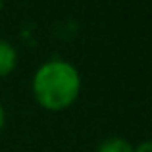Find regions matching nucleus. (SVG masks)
Returning <instances> with one entry per match:
<instances>
[{"instance_id": "nucleus-1", "label": "nucleus", "mask_w": 152, "mask_h": 152, "mask_svg": "<svg viewBox=\"0 0 152 152\" xmlns=\"http://www.w3.org/2000/svg\"><path fill=\"white\" fill-rule=\"evenodd\" d=\"M81 77L71 64L52 60L37 69L33 77V93L37 102L50 112L69 108L79 96Z\"/></svg>"}, {"instance_id": "nucleus-2", "label": "nucleus", "mask_w": 152, "mask_h": 152, "mask_svg": "<svg viewBox=\"0 0 152 152\" xmlns=\"http://www.w3.org/2000/svg\"><path fill=\"white\" fill-rule=\"evenodd\" d=\"M18 64V54H15L14 46L8 41L0 39V77H6L8 73H12Z\"/></svg>"}, {"instance_id": "nucleus-3", "label": "nucleus", "mask_w": 152, "mask_h": 152, "mask_svg": "<svg viewBox=\"0 0 152 152\" xmlns=\"http://www.w3.org/2000/svg\"><path fill=\"white\" fill-rule=\"evenodd\" d=\"M96 152H135V148L121 137H110L98 146Z\"/></svg>"}, {"instance_id": "nucleus-4", "label": "nucleus", "mask_w": 152, "mask_h": 152, "mask_svg": "<svg viewBox=\"0 0 152 152\" xmlns=\"http://www.w3.org/2000/svg\"><path fill=\"white\" fill-rule=\"evenodd\" d=\"M135 152H152V141H148V142H142V145H139Z\"/></svg>"}, {"instance_id": "nucleus-5", "label": "nucleus", "mask_w": 152, "mask_h": 152, "mask_svg": "<svg viewBox=\"0 0 152 152\" xmlns=\"http://www.w3.org/2000/svg\"><path fill=\"white\" fill-rule=\"evenodd\" d=\"M4 119H6L4 118V110H2V106H0V129L4 127Z\"/></svg>"}]
</instances>
